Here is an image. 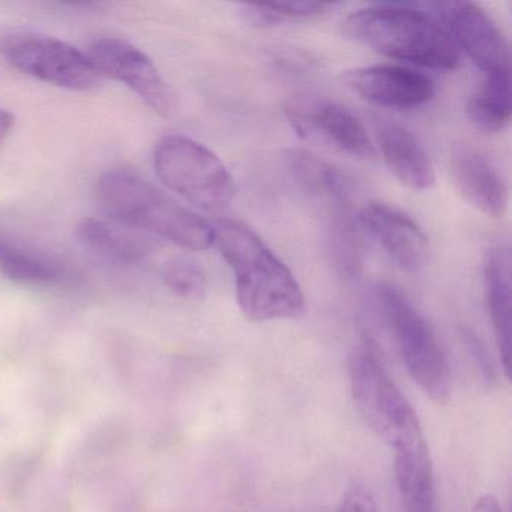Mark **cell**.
I'll use <instances>...</instances> for the list:
<instances>
[{"label": "cell", "instance_id": "cell-1", "mask_svg": "<svg viewBox=\"0 0 512 512\" xmlns=\"http://www.w3.org/2000/svg\"><path fill=\"white\" fill-rule=\"evenodd\" d=\"M214 245L235 278L236 299L251 322L295 319L305 311V296L286 263L247 224L220 220Z\"/></svg>", "mask_w": 512, "mask_h": 512}, {"label": "cell", "instance_id": "cell-2", "mask_svg": "<svg viewBox=\"0 0 512 512\" xmlns=\"http://www.w3.org/2000/svg\"><path fill=\"white\" fill-rule=\"evenodd\" d=\"M343 34L380 55L431 70L451 71L460 50L431 14L403 5H376L346 17Z\"/></svg>", "mask_w": 512, "mask_h": 512}, {"label": "cell", "instance_id": "cell-3", "mask_svg": "<svg viewBox=\"0 0 512 512\" xmlns=\"http://www.w3.org/2000/svg\"><path fill=\"white\" fill-rule=\"evenodd\" d=\"M98 199L112 220L161 236L185 250L205 251L214 245V227L208 221L133 170L104 173L98 181Z\"/></svg>", "mask_w": 512, "mask_h": 512}, {"label": "cell", "instance_id": "cell-4", "mask_svg": "<svg viewBox=\"0 0 512 512\" xmlns=\"http://www.w3.org/2000/svg\"><path fill=\"white\" fill-rule=\"evenodd\" d=\"M349 382L359 415L392 449L424 436L415 409L386 370L376 344L367 335L350 355Z\"/></svg>", "mask_w": 512, "mask_h": 512}, {"label": "cell", "instance_id": "cell-5", "mask_svg": "<svg viewBox=\"0 0 512 512\" xmlns=\"http://www.w3.org/2000/svg\"><path fill=\"white\" fill-rule=\"evenodd\" d=\"M376 301L413 382L434 403L445 404L451 397V374L430 323L392 284L376 287Z\"/></svg>", "mask_w": 512, "mask_h": 512}, {"label": "cell", "instance_id": "cell-6", "mask_svg": "<svg viewBox=\"0 0 512 512\" xmlns=\"http://www.w3.org/2000/svg\"><path fill=\"white\" fill-rule=\"evenodd\" d=\"M154 166L169 190L202 211L220 214L235 200V178L226 164L190 137H163L154 149Z\"/></svg>", "mask_w": 512, "mask_h": 512}, {"label": "cell", "instance_id": "cell-7", "mask_svg": "<svg viewBox=\"0 0 512 512\" xmlns=\"http://www.w3.org/2000/svg\"><path fill=\"white\" fill-rule=\"evenodd\" d=\"M0 58L26 76L70 91H91L103 79L82 50L25 29L0 31Z\"/></svg>", "mask_w": 512, "mask_h": 512}, {"label": "cell", "instance_id": "cell-8", "mask_svg": "<svg viewBox=\"0 0 512 512\" xmlns=\"http://www.w3.org/2000/svg\"><path fill=\"white\" fill-rule=\"evenodd\" d=\"M86 55L101 77L125 83L157 115L170 116L175 110V94L154 62L142 50L119 38H98Z\"/></svg>", "mask_w": 512, "mask_h": 512}, {"label": "cell", "instance_id": "cell-9", "mask_svg": "<svg viewBox=\"0 0 512 512\" xmlns=\"http://www.w3.org/2000/svg\"><path fill=\"white\" fill-rule=\"evenodd\" d=\"M431 7L436 11L458 50L482 74L509 71V46L493 19L472 2H440Z\"/></svg>", "mask_w": 512, "mask_h": 512}, {"label": "cell", "instance_id": "cell-10", "mask_svg": "<svg viewBox=\"0 0 512 512\" xmlns=\"http://www.w3.org/2000/svg\"><path fill=\"white\" fill-rule=\"evenodd\" d=\"M284 112L301 139L326 143L361 160L376 155L364 124L341 104L332 101L289 104Z\"/></svg>", "mask_w": 512, "mask_h": 512}, {"label": "cell", "instance_id": "cell-11", "mask_svg": "<svg viewBox=\"0 0 512 512\" xmlns=\"http://www.w3.org/2000/svg\"><path fill=\"white\" fill-rule=\"evenodd\" d=\"M362 232L382 248L395 266L406 272H419L430 257V242L413 218L394 206L370 202L358 215Z\"/></svg>", "mask_w": 512, "mask_h": 512}, {"label": "cell", "instance_id": "cell-12", "mask_svg": "<svg viewBox=\"0 0 512 512\" xmlns=\"http://www.w3.org/2000/svg\"><path fill=\"white\" fill-rule=\"evenodd\" d=\"M347 88L368 103L394 110L425 106L434 97L430 77L401 65L380 64L344 74Z\"/></svg>", "mask_w": 512, "mask_h": 512}, {"label": "cell", "instance_id": "cell-13", "mask_svg": "<svg viewBox=\"0 0 512 512\" xmlns=\"http://www.w3.org/2000/svg\"><path fill=\"white\" fill-rule=\"evenodd\" d=\"M284 164L296 185L325 209L328 223L353 215L352 179L334 164L302 149L287 151Z\"/></svg>", "mask_w": 512, "mask_h": 512}, {"label": "cell", "instance_id": "cell-14", "mask_svg": "<svg viewBox=\"0 0 512 512\" xmlns=\"http://www.w3.org/2000/svg\"><path fill=\"white\" fill-rule=\"evenodd\" d=\"M455 187L463 199L485 217H505L508 211V187L493 161L469 146H458L451 155Z\"/></svg>", "mask_w": 512, "mask_h": 512}, {"label": "cell", "instance_id": "cell-15", "mask_svg": "<svg viewBox=\"0 0 512 512\" xmlns=\"http://www.w3.org/2000/svg\"><path fill=\"white\" fill-rule=\"evenodd\" d=\"M377 145L386 166L404 187L425 191L436 184V172L427 151L418 137L403 125L391 122L380 125Z\"/></svg>", "mask_w": 512, "mask_h": 512}, {"label": "cell", "instance_id": "cell-16", "mask_svg": "<svg viewBox=\"0 0 512 512\" xmlns=\"http://www.w3.org/2000/svg\"><path fill=\"white\" fill-rule=\"evenodd\" d=\"M484 287L488 314L493 325L500 362L506 379L511 371V250L497 244L484 262Z\"/></svg>", "mask_w": 512, "mask_h": 512}, {"label": "cell", "instance_id": "cell-17", "mask_svg": "<svg viewBox=\"0 0 512 512\" xmlns=\"http://www.w3.org/2000/svg\"><path fill=\"white\" fill-rule=\"evenodd\" d=\"M394 472L404 512H437L433 461L424 436L394 448Z\"/></svg>", "mask_w": 512, "mask_h": 512}, {"label": "cell", "instance_id": "cell-18", "mask_svg": "<svg viewBox=\"0 0 512 512\" xmlns=\"http://www.w3.org/2000/svg\"><path fill=\"white\" fill-rule=\"evenodd\" d=\"M76 235L85 247L128 265L145 262L155 251L154 239L148 233L116 220L85 218Z\"/></svg>", "mask_w": 512, "mask_h": 512}, {"label": "cell", "instance_id": "cell-19", "mask_svg": "<svg viewBox=\"0 0 512 512\" xmlns=\"http://www.w3.org/2000/svg\"><path fill=\"white\" fill-rule=\"evenodd\" d=\"M466 113L473 127L482 133L505 130L511 119L509 71L484 74L481 88L467 101Z\"/></svg>", "mask_w": 512, "mask_h": 512}, {"label": "cell", "instance_id": "cell-20", "mask_svg": "<svg viewBox=\"0 0 512 512\" xmlns=\"http://www.w3.org/2000/svg\"><path fill=\"white\" fill-rule=\"evenodd\" d=\"M0 271L14 283L23 286H58L70 278L61 263L40 254L20 250L14 245L4 259L0 260Z\"/></svg>", "mask_w": 512, "mask_h": 512}, {"label": "cell", "instance_id": "cell-21", "mask_svg": "<svg viewBox=\"0 0 512 512\" xmlns=\"http://www.w3.org/2000/svg\"><path fill=\"white\" fill-rule=\"evenodd\" d=\"M328 251L341 275L358 277L364 265V245L362 229L355 215L328 224Z\"/></svg>", "mask_w": 512, "mask_h": 512}, {"label": "cell", "instance_id": "cell-22", "mask_svg": "<svg viewBox=\"0 0 512 512\" xmlns=\"http://www.w3.org/2000/svg\"><path fill=\"white\" fill-rule=\"evenodd\" d=\"M166 286L182 298H199L206 290L205 274L191 263H175L164 274Z\"/></svg>", "mask_w": 512, "mask_h": 512}, {"label": "cell", "instance_id": "cell-23", "mask_svg": "<svg viewBox=\"0 0 512 512\" xmlns=\"http://www.w3.org/2000/svg\"><path fill=\"white\" fill-rule=\"evenodd\" d=\"M268 5L272 13L277 16L280 25L287 22L316 19L335 8V4H326V2H281V4Z\"/></svg>", "mask_w": 512, "mask_h": 512}, {"label": "cell", "instance_id": "cell-24", "mask_svg": "<svg viewBox=\"0 0 512 512\" xmlns=\"http://www.w3.org/2000/svg\"><path fill=\"white\" fill-rule=\"evenodd\" d=\"M335 512H379L377 511L376 499L370 490L362 487V485H355L349 488L344 494L343 499L340 500L337 511Z\"/></svg>", "mask_w": 512, "mask_h": 512}, {"label": "cell", "instance_id": "cell-25", "mask_svg": "<svg viewBox=\"0 0 512 512\" xmlns=\"http://www.w3.org/2000/svg\"><path fill=\"white\" fill-rule=\"evenodd\" d=\"M464 341H466L467 347H469L470 353H472L473 359L478 364L479 371L487 382L494 380L496 374H494V367L491 364L490 358H488L487 350H485L484 344L478 340L472 331L463 332Z\"/></svg>", "mask_w": 512, "mask_h": 512}, {"label": "cell", "instance_id": "cell-26", "mask_svg": "<svg viewBox=\"0 0 512 512\" xmlns=\"http://www.w3.org/2000/svg\"><path fill=\"white\" fill-rule=\"evenodd\" d=\"M472 512H503L502 505L493 494H484L476 500Z\"/></svg>", "mask_w": 512, "mask_h": 512}, {"label": "cell", "instance_id": "cell-27", "mask_svg": "<svg viewBox=\"0 0 512 512\" xmlns=\"http://www.w3.org/2000/svg\"><path fill=\"white\" fill-rule=\"evenodd\" d=\"M16 118L8 110L0 109V143L5 142L11 131H13Z\"/></svg>", "mask_w": 512, "mask_h": 512}, {"label": "cell", "instance_id": "cell-28", "mask_svg": "<svg viewBox=\"0 0 512 512\" xmlns=\"http://www.w3.org/2000/svg\"><path fill=\"white\" fill-rule=\"evenodd\" d=\"M11 247H13V245L8 244V242L2 241V239H0V260L4 259L5 254L11 250Z\"/></svg>", "mask_w": 512, "mask_h": 512}]
</instances>
